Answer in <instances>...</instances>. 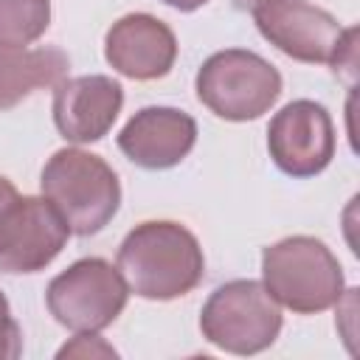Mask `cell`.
Segmentation results:
<instances>
[{
	"mask_svg": "<svg viewBox=\"0 0 360 360\" xmlns=\"http://www.w3.org/2000/svg\"><path fill=\"white\" fill-rule=\"evenodd\" d=\"M259 34L284 56L307 65H332L335 73L357 65V28H343L326 8L307 0H278L250 11Z\"/></svg>",
	"mask_w": 360,
	"mask_h": 360,
	"instance_id": "obj_4",
	"label": "cell"
},
{
	"mask_svg": "<svg viewBox=\"0 0 360 360\" xmlns=\"http://www.w3.org/2000/svg\"><path fill=\"white\" fill-rule=\"evenodd\" d=\"M262 284L298 315H315L340 304L346 278L338 256L315 236H284L262 250Z\"/></svg>",
	"mask_w": 360,
	"mask_h": 360,
	"instance_id": "obj_3",
	"label": "cell"
},
{
	"mask_svg": "<svg viewBox=\"0 0 360 360\" xmlns=\"http://www.w3.org/2000/svg\"><path fill=\"white\" fill-rule=\"evenodd\" d=\"M124 107V87L104 73L62 79L53 87V124L70 143L101 141Z\"/></svg>",
	"mask_w": 360,
	"mask_h": 360,
	"instance_id": "obj_10",
	"label": "cell"
},
{
	"mask_svg": "<svg viewBox=\"0 0 360 360\" xmlns=\"http://www.w3.org/2000/svg\"><path fill=\"white\" fill-rule=\"evenodd\" d=\"M70 231L59 211L34 194H17L0 214V270L39 273L65 248Z\"/></svg>",
	"mask_w": 360,
	"mask_h": 360,
	"instance_id": "obj_8",
	"label": "cell"
},
{
	"mask_svg": "<svg viewBox=\"0 0 360 360\" xmlns=\"http://www.w3.org/2000/svg\"><path fill=\"white\" fill-rule=\"evenodd\" d=\"M197 98L225 121H256L281 96V73L248 48L211 53L194 79Z\"/></svg>",
	"mask_w": 360,
	"mask_h": 360,
	"instance_id": "obj_6",
	"label": "cell"
},
{
	"mask_svg": "<svg viewBox=\"0 0 360 360\" xmlns=\"http://www.w3.org/2000/svg\"><path fill=\"white\" fill-rule=\"evenodd\" d=\"M51 25V0H0V45L25 48Z\"/></svg>",
	"mask_w": 360,
	"mask_h": 360,
	"instance_id": "obj_14",
	"label": "cell"
},
{
	"mask_svg": "<svg viewBox=\"0 0 360 360\" xmlns=\"http://www.w3.org/2000/svg\"><path fill=\"white\" fill-rule=\"evenodd\" d=\"M22 354V332L11 318L8 301L0 290V360H17Z\"/></svg>",
	"mask_w": 360,
	"mask_h": 360,
	"instance_id": "obj_15",
	"label": "cell"
},
{
	"mask_svg": "<svg viewBox=\"0 0 360 360\" xmlns=\"http://www.w3.org/2000/svg\"><path fill=\"white\" fill-rule=\"evenodd\" d=\"M138 298L172 301L188 295L205 276V256L197 236L172 219H149L135 225L121 248L115 264Z\"/></svg>",
	"mask_w": 360,
	"mask_h": 360,
	"instance_id": "obj_1",
	"label": "cell"
},
{
	"mask_svg": "<svg viewBox=\"0 0 360 360\" xmlns=\"http://www.w3.org/2000/svg\"><path fill=\"white\" fill-rule=\"evenodd\" d=\"M197 143V121L177 107H143L118 132V149L141 169L177 166Z\"/></svg>",
	"mask_w": 360,
	"mask_h": 360,
	"instance_id": "obj_12",
	"label": "cell"
},
{
	"mask_svg": "<svg viewBox=\"0 0 360 360\" xmlns=\"http://www.w3.org/2000/svg\"><path fill=\"white\" fill-rule=\"evenodd\" d=\"M104 59L127 79L152 82L174 68L177 39L163 20L146 11L124 14L104 37Z\"/></svg>",
	"mask_w": 360,
	"mask_h": 360,
	"instance_id": "obj_11",
	"label": "cell"
},
{
	"mask_svg": "<svg viewBox=\"0 0 360 360\" xmlns=\"http://www.w3.org/2000/svg\"><path fill=\"white\" fill-rule=\"evenodd\" d=\"M39 186L76 236L104 231L121 205V183L112 166L79 146L56 149L42 166Z\"/></svg>",
	"mask_w": 360,
	"mask_h": 360,
	"instance_id": "obj_2",
	"label": "cell"
},
{
	"mask_svg": "<svg viewBox=\"0 0 360 360\" xmlns=\"http://www.w3.org/2000/svg\"><path fill=\"white\" fill-rule=\"evenodd\" d=\"M270 3H278V0H233V6H236L239 11H253V8L270 6Z\"/></svg>",
	"mask_w": 360,
	"mask_h": 360,
	"instance_id": "obj_19",
	"label": "cell"
},
{
	"mask_svg": "<svg viewBox=\"0 0 360 360\" xmlns=\"http://www.w3.org/2000/svg\"><path fill=\"white\" fill-rule=\"evenodd\" d=\"M68 53L53 45L6 48L0 45V110L17 107L34 90L56 87L68 73Z\"/></svg>",
	"mask_w": 360,
	"mask_h": 360,
	"instance_id": "obj_13",
	"label": "cell"
},
{
	"mask_svg": "<svg viewBox=\"0 0 360 360\" xmlns=\"http://www.w3.org/2000/svg\"><path fill=\"white\" fill-rule=\"evenodd\" d=\"M17 194H20V191L14 188V183H11L8 177H3V174H0V214H3V208H6Z\"/></svg>",
	"mask_w": 360,
	"mask_h": 360,
	"instance_id": "obj_17",
	"label": "cell"
},
{
	"mask_svg": "<svg viewBox=\"0 0 360 360\" xmlns=\"http://www.w3.org/2000/svg\"><path fill=\"white\" fill-rule=\"evenodd\" d=\"M281 307L262 281L233 278L219 284L200 309L202 338L228 354H259L281 332Z\"/></svg>",
	"mask_w": 360,
	"mask_h": 360,
	"instance_id": "obj_5",
	"label": "cell"
},
{
	"mask_svg": "<svg viewBox=\"0 0 360 360\" xmlns=\"http://www.w3.org/2000/svg\"><path fill=\"white\" fill-rule=\"evenodd\" d=\"M96 354H101V357H115L118 352H115L112 346H107L96 332H76V338H73L70 343H65L56 357H96Z\"/></svg>",
	"mask_w": 360,
	"mask_h": 360,
	"instance_id": "obj_16",
	"label": "cell"
},
{
	"mask_svg": "<svg viewBox=\"0 0 360 360\" xmlns=\"http://www.w3.org/2000/svg\"><path fill=\"white\" fill-rule=\"evenodd\" d=\"M129 287L115 264L98 256L73 262L45 290L48 312L70 332H101L127 307Z\"/></svg>",
	"mask_w": 360,
	"mask_h": 360,
	"instance_id": "obj_7",
	"label": "cell"
},
{
	"mask_svg": "<svg viewBox=\"0 0 360 360\" xmlns=\"http://www.w3.org/2000/svg\"><path fill=\"white\" fill-rule=\"evenodd\" d=\"M267 152L290 177H315L335 158V127L323 104L295 98L284 104L267 127Z\"/></svg>",
	"mask_w": 360,
	"mask_h": 360,
	"instance_id": "obj_9",
	"label": "cell"
},
{
	"mask_svg": "<svg viewBox=\"0 0 360 360\" xmlns=\"http://www.w3.org/2000/svg\"><path fill=\"white\" fill-rule=\"evenodd\" d=\"M160 3H166V6H172V8H177V11H197V8L205 6L208 0H160Z\"/></svg>",
	"mask_w": 360,
	"mask_h": 360,
	"instance_id": "obj_18",
	"label": "cell"
}]
</instances>
